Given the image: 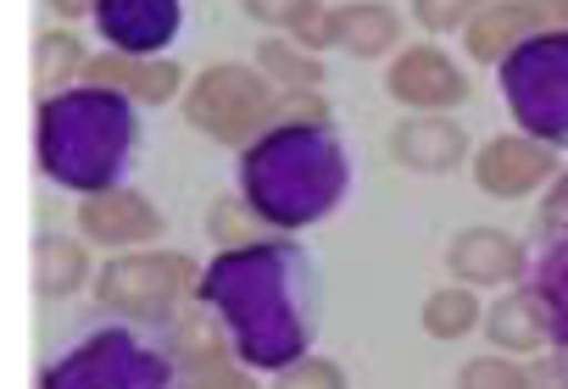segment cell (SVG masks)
Segmentation results:
<instances>
[{"instance_id":"cell-1","label":"cell","mask_w":568,"mask_h":389,"mask_svg":"<svg viewBox=\"0 0 568 389\" xmlns=\"http://www.w3.org/2000/svg\"><path fill=\"white\" fill-rule=\"evenodd\" d=\"M195 300L229 328V345L256 372H284L307 356L318 317V267L296 239L229 245L201 273Z\"/></svg>"},{"instance_id":"cell-2","label":"cell","mask_w":568,"mask_h":389,"mask_svg":"<svg viewBox=\"0 0 568 389\" xmlns=\"http://www.w3.org/2000/svg\"><path fill=\"white\" fill-rule=\"evenodd\" d=\"M346 195V151L329 123H273L240 151V201L267 228H307Z\"/></svg>"},{"instance_id":"cell-3","label":"cell","mask_w":568,"mask_h":389,"mask_svg":"<svg viewBox=\"0 0 568 389\" xmlns=\"http://www.w3.org/2000/svg\"><path fill=\"white\" fill-rule=\"evenodd\" d=\"M140 145V123H134V101L101 84H79L62 95L40 101V123H34V151L45 178H57L62 190L95 195V190H118L129 156Z\"/></svg>"},{"instance_id":"cell-4","label":"cell","mask_w":568,"mask_h":389,"mask_svg":"<svg viewBox=\"0 0 568 389\" xmlns=\"http://www.w3.org/2000/svg\"><path fill=\"white\" fill-rule=\"evenodd\" d=\"M501 95L518 134L551 151H568V29L529 34L501 62Z\"/></svg>"},{"instance_id":"cell-5","label":"cell","mask_w":568,"mask_h":389,"mask_svg":"<svg viewBox=\"0 0 568 389\" xmlns=\"http://www.w3.org/2000/svg\"><path fill=\"white\" fill-rule=\"evenodd\" d=\"M173 378V350H156L134 328H101L62 361H51L40 389H168Z\"/></svg>"},{"instance_id":"cell-6","label":"cell","mask_w":568,"mask_h":389,"mask_svg":"<svg viewBox=\"0 0 568 389\" xmlns=\"http://www.w3.org/2000/svg\"><path fill=\"white\" fill-rule=\"evenodd\" d=\"M278 101L267 95V73L217 62L184 90V123L212 134L217 145H251L262 129H273Z\"/></svg>"},{"instance_id":"cell-7","label":"cell","mask_w":568,"mask_h":389,"mask_svg":"<svg viewBox=\"0 0 568 389\" xmlns=\"http://www.w3.org/2000/svg\"><path fill=\"white\" fill-rule=\"evenodd\" d=\"M195 284H201V273L184 250H129L95 273L101 306L140 317V323H173L179 300L195 295Z\"/></svg>"},{"instance_id":"cell-8","label":"cell","mask_w":568,"mask_h":389,"mask_svg":"<svg viewBox=\"0 0 568 389\" xmlns=\"http://www.w3.org/2000/svg\"><path fill=\"white\" fill-rule=\"evenodd\" d=\"M551 173H557V151L529 134H501L485 151H474V184L496 201H518L535 184H546Z\"/></svg>"},{"instance_id":"cell-9","label":"cell","mask_w":568,"mask_h":389,"mask_svg":"<svg viewBox=\"0 0 568 389\" xmlns=\"http://www.w3.org/2000/svg\"><path fill=\"white\" fill-rule=\"evenodd\" d=\"M385 90L402 101V106H418V112H446L468 95V79L463 68L435 51V45H407L390 68H385Z\"/></svg>"},{"instance_id":"cell-10","label":"cell","mask_w":568,"mask_h":389,"mask_svg":"<svg viewBox=\"0 0 568 389\" xmlns=\"http://www.w3.org/2000/svg\"><path fill=\"white\" fill-rule=\"evenodd\" d=\"M179 0H95V29L123 57H156L179 34Z\"/></svg>"},{"instance_id":"cell-11","label":"cell","mask_w":568,"mask_h":389,"mask_svg":"<svg viewBox=\"0 0 568 389\" xmlns=\"http://www.w3.org/2000/svg\"><path fill=\"white\" fill-rule=\"evenodd\" d=\"M79 228L95 239V245H140V239H156L162 234V212L140 195V190H95L79 201Z\"/></svg>"},{"instance_id":"cell-12","label":"cell","mask_w":568,"mask_h":389,"mask_svg":"<svg viewBox=\"0 0 568 389\" xmlns=\"http://www.w3.org/2000/svg\"><path fill=\"white\" fill-rule=\"evenodd\" d=\"M390 156L413 173H452L468 162V134L440 112H418L390 129Z\"/></svg>"},{"instance_id":"cell-13","label":"cell","mask_w":568,"mask_h":389,"mask_svg":"<svg viewBox=\"0 0 568 389\" xmlns=\"http://www.w3.org/2000/svg\"><path fill=\"white\" fill-rule=\"evenodd\" d=\"M546 29V18H540V7H535V0H490V7H479L474 12V23L463 29V40H468V57L474 62H507L529 34H540Z\"/></svg>"},{"instance_id":"cell-14","label":"cell","mask_w":568,"mask_h":389,"mask_svg":"<svg viewBox=\"0 0 568 389\" xmlns=\"http://www.w3.org/2000/svg\"><path fill=\"white\" fill-rule=\"evenodd\" d=\"M457 284H513L524 273V245L507 228H463L446 250Z\"/></svg>"},{"instance_id":"cell-15","label":"cell","mask_w":568,"mask_h":389,"mask_svg":"<svg viewBox=\"0 0 568 389\" xmlns=\"http://www.w3.org/2000/svg\"><path fill=\"white\" fill-rule=\"evenodd\" d=\"M84 84H101V90H118L140 106H162L179 95V62H151V57H90L84 68Z\"/></svg>"},{"instance_id":"cell-16","label":"cell","mask_w":568,"mask_h":389,"mask_svg":"<svg viewBox=\"0 0 568 389\" xmlns=\"http://www.w3.org/2000/svg\"><path fill=\"white\" fill-rule=\"evenodd\" d=\"M335 18V45L352 51L357 62H374V57H390L396 51V12L390 7H374V0H346V7L329 12Z\"/></svg>"},{"instance_id":"cell-17","label":"cell","mask_w":568,"mask_h":389,"mask_svg":"<svg viewBox=\"0 0 568 389\" xmlns=\"http://www.w3.org/2000/svg\"><path fill=\"white\" fill-rule=\"evenodd\" d=\"M535 300H540V317H546V339L568 356V239L546 245V256L535 262V278H529Z\"/></svg>"},{"instance_id":"cell-18","label":"cell","mask_w":568,"mask_h":389,"mask_svg":"<svg viewBox=\"0 0 568 389\" xmlns=\"http://www.w3.org/2000/svg\"><path fill=\"white\" fill-rule=\"evenodd\" d=\"M485 334H490L501 350H535V345L546 339V317H540L535 289H513V295H501V300L485 311Z\"/></svg>"},{"instance_id":"cell-19","label":"cell","mask_w":568,"mask_h":389,"mask_svg":"<svg viewBox=\"0 0 568 389\" xmlns=\"http://www.w3.org/2000/svg\"><path fill=\"white\" fill-rule=\"evenodd\" d=\"M84 273H90V262H84V245H79V239H68V234H40V245H34V289H40V295L62 300V295H73V289L84 284Z\"/></svg>"},{"instance_id":"cell-20","label":"cell","mask_w":568,"mask_h":389,"mask_svg":"<svg viewBox=\"0 0 568 389\" xmlns=\"http://www.w3.org/2000/svg\"><path fill=\"white\" fill-rule=\"evenodd\" d=\"M424 334L429 339H463V334H474V323H479V300H474V289L468 284H446V289H435L429 300H424Z\"/></svg>"},{"instance_id":"cell-21","label":"cell","mask_w":568,"mask_h":389,"mask_svg":"<svg viewBox=\"0 0 568 389\" xmlns=\"http://www.w3.org/2000/svg\"><path fill=\"white\" fill-rule=\"evenodd\" d=\"M256 62H262L267 79L291 84V90H318V79H324V62L307 45H296V40H262L256 45Z\"/></svg>"},{"instance_id":"cell-22","label":"cell","mask_w":568,"mask_h":389,"mask_svg":"<svg viewBox=\"0 0 568 389\" xmlns=\"http://www.w3.org/2000/svg\"><path fill=\"white\" fill-rule=\"evenodd\" d=\"M84 68H90V57L73 34H40V45H34V84L40 90L62 95V84L84 79Z\"/></svg>"},{"instance_id":"cell-23","label":"cell","mask_w":568,"mask_h":389,"mask_svg":"<svg viewBox=\"0 0 568 389\" xmlns=\"http://www.w3.org/2000/svg\"><path fill=\"white\" fill-rule=\"evenodd\" d=\"M173 367H179V389H256V383L229 361V350L184 356V361H173Z\"/></svg>"},{"instance_id":"cell-24","label":"cell","mask_w":568,"mask_h":389,"mask_svg":"<svg viewBox=\"0 0 568 389\" xmlns=\"http://www.w3.org/2000/svg\"><path fill=\"white\" fill-rule=\"evenodd\" d=\"M457 389H529V367L507 356H474L457 367Z\"/></svg>"},{"instance_id":"cell-25","label":"cell","mask_w":568,"mask_h":389,"mask_svg":"<svg viewBox=\"0 0 568 389\" xmlns=\"http://www.w3.org/2000/svg\"><path fill=\"white\" fill-rule=\"evenodd\" d=\"M240 7H245L251 23H262V29H291V34L324 12L318 0H240Z\"/></svg>"},{"instance_id":"cell-26","label":"cell","mask_w":568,"mask_h":389,"mask_svg":"<svg viewBox=\"0 0 568 389\" xmlns=\"http://www.w3.org/2000/svg\"><path fill=\"white\" fill-rule=\"evenodd\" d=\"M273 389H346V372L329 356H302L273 378Z\"/></svg>"},{"instance_id":"cell-27","label":"cell","mask_w":568,"mask_h":389,"mask_svg":"<svg viewBox=\"0 0 568 389\" xmlns=\"http://www.w3.org/2000/svg\"><path fill=\"white\" fill-rule=\"evenodd\" d=\"M479 7H485V0H413V18L429 34H446V29H468Z\"/></svg>"},{"instance_id":"cell-28","label":"cell","mask_w":568,"mask_h":389,"mask_svg":"<svg viewBox=\"0 0 568 389\" xmlns=\"http://www.w3.org/2000/svg\"><path fill=\"white\" fill-rule=\"evenodd\" d=\"M245 212H251V206H245ZM245 212H240V206H212V239H217V245H223V239H229V245H256V239H262V234H256L262 217H245Z\"/></svg>"},{"instance_id":"cell-29","label":"cell","mask_w":568,"mask_h":389,"mask_svg":"<svg viewBox=\"0 0 568 389\" xmlns=\"http://www.w3.org/2000/svg\"><path fill=\"white\" fill-rule=\"evenodd\" d=\"M540 239H551V245L568 239V173H557V184L540 206Z\"/></svg>"},{"instance_id":"cell-30","label":"cell","mask_w":568,"mask_h":389,"mask_svg":"<svg viewBox=\"0 0 568 389\" xmlns=\"http://www.w3.org/2000/svg\"><path fill=\"white\" fill-rule=\"evenodd\" d=\"M529 389H568V356H540L529 361Z\"/></svg>"},{"instance_id":"cell-31","label":"cell","mask_w":568,"mask_h":389,"mask_svg":"<svg viewBox=\"0 0 568 389\" xmlns=\"http://www.w3.org/2000/svg\"><path fill=\"white\" fill-rule=\"evenodd\" d=\"M535 7H540L546 29H568V0H535Z\"/></svg>"},{"instance_id":"cell-32","label":"cell","mask_w":568,"mask_h":389,"mask_svg":"<svg viewBox=\"0 0 568 389\" xmlns=\"http://www.w3.org/2000/svg\"><path fill=\"white\" fill-rule=\"evenodd\" d=\"M51 7H57L62 18H84V12H95V0H51Z\"/></svg>"},{"instance_id":"cell-33","label":"cell","mask_w":568,"mask_h":389,"mask_svg":"<svg viewBox=\"0 0 568 389\" xmlns=\"http://www.w3.org/2000/svg\"><path fill=\"white\" fill-rule=\"evenodd\" d=\"M485 7H490V0H485Z\"/></svg>"}]
</instances>
